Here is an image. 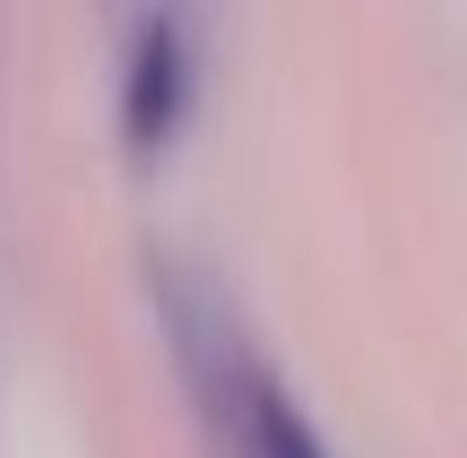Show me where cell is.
I'll return each instance as SVG.
<instances>
[{
  "mask_svg": "<svg viewBox=\"0 0 467 458\" xmlns=\"http://www.w3.org/2000/svg\"><path fill=\"white\" fill-rule=\"evenodd\" d=\"M182 113H191V44H182L173 17H148V35H139V52H130V87H121V130H130V156L173 148Z\"/></svg>",
  "mask_w": 467,
  "mask_h": 458,
  "instance_id": "cell-1",
  "label": "cell"
},
{
  "mask_svg": "<svg viewBox=\"0 0 467 458\" xmlns=\"http://www.w3.org/2000/svg\"><path fill=\"white\" fill-rule=\"evenodd\" d=\"M243 450L251 458H320L312 424L285 407V390L268 372H243Z\"/></svg>",
  "mask_w": 467,
  "mask_h": 458,
  "instance_id": "cell-2",
  "label": "cell"
}]
</instances>
